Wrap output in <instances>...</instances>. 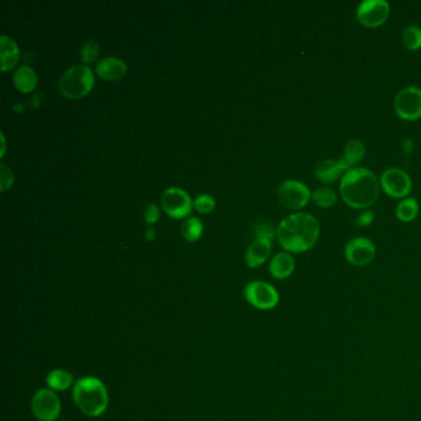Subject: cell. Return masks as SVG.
<instances>
[{
	"label": "cell",
	"instance_id": "cell-3",
	"mask_svg": "<svg viewBox=\"0 0 421 421\" xmlns=\"http://www.w3.org/2000/svg\"><path fill=\"white\" fill-rule=\"evenodd\" d=\"M73 399L79 411L92 418L104 414L109 405L106 384L95 377H83L77 381L73 387Z\"/></svg>",
	"mask_w": 421,
	"mask_h": 421
},
{
	"label": "cell",
	"instance_id": "cell-13",
	"mask_svg": "<svg viewBox=\"0 0 421 421\" xmlns=\"http://www.w3.org/2000/svg\"><path fill=\"white\" fill-rule=\"evenodd\" d=\"M95 73L106 82H117L126 76L128 65L117 57H106L98 62Z\"/></svg>",
	"mask_w": 421,
	"mask_h": 421
},
{
	"label": "cell",
	"instance_id": "cell-8",
	"mask_svg": "<svg viewBox=\"0 0 421 421\" xmlns=\"http://www.w3.org/2000/svg\"><path fill=\"white\" fill-rule=\"evenodd\" d=\"M395 114L404 122H416L421 119V88L406 87L395 95Z\"/></svg>",
	"mask_w": 421,
	"mask_h": 421
},
{
	"label": "cell",
	"instance_id": "cell-25",
	"mask_svg": "<svg viewBox=\"0 0 421 421\" xmlns=\"http://www.w3.org/2000/svg\"><path fill=\"white\" fill-rule=\"evenodd\" d=\"M100 55V46L94 40H88L85 44L82 46L81 50V58L84 65H90L94 63Z\"/></svg>",
	"mask_w": 421,
	"mask_h": 421
},
{
	"label": "cell",
	"instance_id": "cell-29",
	"mask_svg": "<svg viewBox=\"0 0 421 421\" xmlns=\"http://www.w3.org/2000/svg\"><path fill=\"white\" fill-rule=\"evenodd\" d=\"M145 222L149 225H154L160 220V209L156 204H149L145 209Z\"/></svg>",
	"mask_w": 421,
	"mask_h": 421
},
{
	"label": "cell",
	"instance_id": "cell-28",
	"mask_svg": "<svg viewBox=\"0 0 421 421\" xmlns=\"http://www.w3.org/2000/svg\"><path fill=\"white\" fill-rule=\"evenodd\" d=\"M0 176H1V192L4 193L8 189H10L14 182V176L9 167H6L4 163L0 165Z\"/></svg>",
	"mask_w": 421,
	"mask_h": 421
},
{
	"label": "cell",
	"instance_id": "cell-27",
	"mask_svg": "<svg viewBox=\"0 0 421 421\" xmlns=\"http://www.w3.org/2000/svg\"><path fill=\"white\" fill-rule=\"evenodd\" d=\"M256 238H265V240H273L277 236V229L272 226L271 224L267 222H258L255 226Z\"/></svg>",
	"mask_w": 421,
	"mask_h": 421
},
{
	"label": "cell",
	"instance_id": "cell-24",
	"mask_svg": "<svg viewBox=\"0 0 421 421\" xmlns=\"http://www.w3.org/2000/svg\"><path fill=\"white\" fill-rule=\"evenodd\" d=\"M405 49L409 51H418L421 49V28L411 25L405 28L402 36Z\"/></svg>",
	"mask_w": 421,
	"mask_h": 421
},
{
	"label": "cell",
	"instance_id": "cell-33",
	"mask_svg": "<svg viewBox=\"0 0 421 421\" xmlns=\"http://www.w3.org/2000/svg\"><path fill=\"white\" fill-rule=\"evenodd\" d=\"M1 142H3V149H1V155H4V151H6V138L4 135L1 133Z\"/></svg>",
	"mask_w": 421,
	"mask_h": 421
},
{
	"label": "cell",
	"instance_id": "cell-15",
	"mask_svg": "<svg viewBox=\"0 0 421 421\" xmlns=\"http://www.w3.org/2000/svg\"><path fill=\"white\" fill-rule=\"evenodd\" d=\"M347 172L340 160H324L315 167V177L320 183L331 184L341 179Z\"/></svg>",
	"mask_w": 421,
	"mask_h": 421
},
{
	"label": "cell",
	"instance_id": "cell-26",
	"mask_svg": "<svg viewBox=\"0 0 421 421\" xmlns=\"http://www.w3.org/2000/svg\"><path fill=\"white\" fill-rule=\"evenodd\" d=\"M216 201L210 195H200L193 201V208L200 214H209L215 209Z\"/></svg>",
	"mask_w": 421,
	"mask_h": 421
},
{
	"label": "cell",
	"instance_id": "cell-31",
	"mask_svg": "<svg viewBox=\"0 0 421 421\" xmlns=\"http://www.w3.org/2000/svg\"><path fill=\"white\" fill-rule=\"evenodd\" d=\"M415 149V144L411 139H404L402 141V151L404 152L405 155H411L413 154V151Z\"/></svg>",
	"mask_w": 421,
	"mask_h": 421
},
{
	"label": "cell",
	"instance_id": "cell-4",
	"mask_svg": "<svg viewBox=\"0 0 421 421\" xmlns=\"http://www.w3.org/2000/svg\"><path fill=\"white\" fill-rule=\"evenodd\" d=\"M94 74L85 65L69 67L58 81V92L67 99H81L94 87Z\"/></svg>",
	"mask_w": 421,
	"mask_h": 421
},
{
	"label": "cell",
	"instance_id": "cell-19",
	"mask_svg": "<svg viewBox=\"0 0 421 421\" xmlns=\"http://www.w3.org/2000/svg\"><path fill=\"white\" fill-rule=\"evenodd\" d=\"M13 82L19 92L30 93L36 88V85L39 83V78L31 67L20 66L17 67L14 72Z\"/></svg>",
	"mask_w": 421,
	"mask_h": 421
},
{
	"label": "cell",
	"instance_id": "cell-1",
	"mask_svg": "<svg viewBox=\"0 0 421 421\" xmlns=\"http://www.w3.org/2000/svg\"><path fill=\"white\" fill-rule=\"evenodd\" d=\"M320 222L309 213L297 211L278 224L277 240L286 252L304 254L320 238Z\"/></svg>",
	"mask_w": 421,
	"mask_h": 421
},
{
	"label": "cell",
	"instance_id": "cell-21",
	"mask_svg": "<svg viewBox=\"0 0 421 421\" xmlns=\"http://www.w3.org/2000/svg\"><path fill=\"white\" fill-rule=\"evenodd\" d=\"M46 383L55 392H63L72 386L73 376L65 370H53L49 373Z\"/></svg>",
	"mask_w": 421,
	"mask_h": 421
},
{
	"label": "cell",
	"instance_id": "cell-11",
	"mask_svg": "<svg viewBox=\"0 0 421 421\" xmlns=\"http://www.w3.org/2000/svg\"><path fill=\"white\" fill-rule=\"evenodd\" d=\"M33 415L40 421H56L61 414V400L52 389H40L31 400Z\"/></svg>",
	"mask_w": 421,
	"mask_h": 421
},
{
	"label": "cell",
	"instance_id": "cell-6",
	"mask_svg": "<svg viewBox=\"0 0 421 421\" xmlns=\"http://www.w3.org/2000/svg\"><path fill=\"white\" fill-rule=\"evenodd\" d=\"M379 184L383 192L394 199L408 198L413 189L411 176L398 167H389L384 170Z\"/></svg>",
	"mask_w": 421,
	"mask_h": 421
},
{
	"label": "cell",
	"instance_id": "cell-12",
	"mask_svg": "<svg viewBox=\"0 0 421 421\" xmlns=\"http://www.w3.org/2000/svg\"><path fill=\"white\" fill-rule=\"evenodd\" d=\"M376 245L370 238L358 236L349 240L345 246V258L349 265L356 267L367 266L376 257Z\"/></svg>",
	"mask_w": 421,
	"mask_h": 421
},
{
	"label": "cell",
	"instance_id": "cell-20",
	"mask_svg": "<svg viewBox=\"0 0 421 421\" xmlns=\"http://www.w3.org/2000/svg\"><path fill=\"white\" fill-rule=\"evenodd\" d=\"M419 211H420L419 201L415 198L408 197L398 203L395 209V216L402 222H414L416 216L419 215Z\"/></svg>",
	"mask_w": 421,
	"mask_h": 421
},
{
	"label": "cell",
	"instance_id": "cell-16",
	"mask_svg": "<svg viewBox=\"0 0 421 421\" xmlns=\"http://www.w3.org/2000/svg\"><path fill=\"white\" fill-rule=\"evenodd\" d=\"M20 58L19 46L8 35L0 36V60H1V72H8L17 67Z\"/></svg>",
	"mask_w": 421,
	"mask_h": 421
},
{
	"label": "cell",
	"instance_id": "cell-2",
	"mask_svg": "<svg viewBox=\"0 0 421 421\" xmlns=\"http://www.w3.org/2000/svg\"><path fill=\"white\" fill-rule=\"evenodd\" d=\"M381 190L379 179L363 167L349 170L340 179V195L346 206L356 210H366L377 201Z\"/></svg>",
	"mask_w": 421,
	"mask_h": 421
},
{
	"label": "cell",
	"instance_id": "cell-5",
	"mask_svg": "<svg viewBox=\"0 0 421 421\" xmlns=\"http://www.w3.org/2000/svg\"><path fill=\"white\" fill-rule=\"evenodd\" d=\"M311 190L306 184L297 179H287L279 184L277 197L279 203L289 210H302L311 200Z\"/></svg>",
	"mask_w": 421,
	"mask_h": 421
},
{
	"label": "cell",
	"instance_id": "cell-14",
	"mask_svg": "<svg viewBox=\"0 0 421 421\" xmlns=\"http://www.w3.org/2000/svg\"><path fill=\"white\" fill-rule=\"evenodd\" d=\"M272 252L271 240L265 238H255L254 242L249 245L246 254H245V262L249 268H257L266 263L268 257Z\"/></svg>",
	"mask_w": 421,
	"mask_h": 421
},
{
	"label": "cell",
	"instance_id": "cell-32",
	"mask_svg": "<svg viewBox=\"0 0 421 421\" xmlns=\"http://www.w3.org/2000/svg\"><path fill=\"white\" fill-rule=\"evenodd\" d=\"M156 238V230L154 227H147L146 229V231H145V238H146V241H154Z\"/></svg>",
	"mask_w": 421,
	"mask_h": 421
},
{
	"label": "cell",
	"instance_id": "cell-7",
	"mask_svg": "<svg viewBox=\"0 0 421 421\" xmlns=\"http://www.w3.org/2000/svg\"><path fill=\"white\" fill-rule=\"evenodd\" d=\"M390 17V4L386 0H365L357 6L356 17L365 28H376Z\"/></svg>",
	"mask_w": 421,
	"mask_h": 421
},
{
	"label": "cell",
	"instance_id": "cell-23",
	"mask_svg": "<svg viewBox=\"0 0 421 421\" xmlns=\"http://www.w3.org/2000/svg\"><path fill=\"white\" fill-rule=\"evenodd\" d=\"M203 222L195 216H190L185 219L182 225V236L185 241L188 242H197L199 241L201 235H203Z\"/></svg>",
	"mask_w": 421,
	"mask_h": 421
},
{
	"label": "cell",
	"instance_id": "cell-30",
	"mask_svg": "<svg viewBox=\"0 0 421 421\" xmlns=\"http://www.w3.org/2000/svg\"><path fill=\"white\" fill-rule=\"evenodd\" d=\"M374 222V213L372 210H362L361 211V214H358L357 216V219H356V224H357V226L360 227H367L372 225Z\"/></svg>",
	"mask_w": 421,
	"mask_h": 421
},
{
	"label": "cell",
	"instance_id": "cell-17",
	"mask_svg": "<svg viewBox=\"0 0 421 421\" xmlns=\"http://www.w3.org/2000/svg\"><path fill=\"white\" fill-rule=\"evenodd\" d=\"M295 261L289 252H279L272 257L270 263V273L272 277L278 281L287 279L293 274Z\"/></svg>",
	"mask_w": 421,
	"mask_h": 421
},
{
	"label": "cell",
	"instance_id": "cell-10",
	"mask_svg": "<svg viewBox=\"0 0 421 421\" xmlns=\"http://www.w3.org/2000/svg\"><path fill=\"white\" fill-rule=\"evenodd\" d=\"M161 206L167 215L173 219H182L190 214L193 200L184 189L171 187L162 193Z\"/></svg>",
	"mask_w": 421,
	"mask_h": 421
},
{
	"label": "cell",
	"instance_id": "cell-9",
	"mask_svg": "<svg viewBox=\"0 0 421 421\" xmlns=\"http://www.w3.org/2000/svg\"><path fill=\"white\" fill-rule=\"evenodd\" d=\"M245 298L260 311H271L279 303L277 289L262 281H254L245 287Z\"/></svg>",
	"mask_w": 421,
	"mask_h": 421
},
{
	"label": "cell",
	"instance_id": "cell-22",
	"mask_svg": "<svg viewBox=\"0 0 421 421\" xmlns=\"http://www.w3.org/2000/svg\"><path fill=\"white\" fill-rule=\"evenodd\" d=\"M338 197L333 188L324 185L316 188L311 195V201L322 209L333 208L338 203Z\"/></svg>",
	"mask_w": 421,
	"mask_h": 421
},
{
	"label": "cell",
	"instance_id": "cell-18",
	"mask_svg": "<svg viewBox=\"0 0 421 421\" xmlns=\"http://www.w3.org/2000/svg\"><path fill=\"white\" fill-rule=\"evenodd\" d=\"M366 156V147L360 140L351 139L346 142L344 152L340 157V162L344 165L346 171L358 167Z\"/></svg>",
	"mask_w": 421,
	"mask_h": 421
}]
</instances>
